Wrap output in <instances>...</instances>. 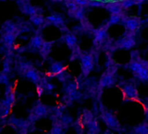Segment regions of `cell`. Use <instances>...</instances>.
<instances>
[{
    "label": "cell",
    "mask_w": 148,
    "mask_h": 134,
    "mask_svg": "<svg viewBox=\"0 0 148 134\" xmlns=\"http://www.w3.org/2000/svg\"><path fill=\"white\" fill-rule=\"evenodd\" d=\"M101 118L110 129H112L114 131L120 130L121 126H120V124L118 121L117 118L112 112L108 111L107 110H106L103 107H101Z\"/></svg>",
    "instance_id": "6da1fadb"
},
{
    "label": "cell",
    "mask_w": 148,
    "mask_h": 134,
    "mask_svg": "<svg viewBox=\"0 0 148 134\" xmlns=\"http://www.w3.org/2000/svg\"><path fill=\"white\" fill-rule=\"evenodd\" d=\"M81 61V71L85 77L88 76L89 73L92 72L94 66V57L92 54L86 53L83 54L80 57Z\"/></svg>",
    "instance_id": "7a4b0ae2"
},
{
    "label": "cell",
    "mask_w": 148,
    "mask_h": 134,
    "mask_svg": "<svg viewBox=\"0 0 148 134\" xmlns=\"http://www.w3.org/2000/svg\"><path fill=\"white\" fill-rule=\"evenodd\" d=\"M125 27L131 32L135 31L141 24V19L138 17H125L123 16L122 21H121Z\"/></svg>",
    "instance_id": "3957f363"
},
{
    "label": "cell",
    "mask_w": 148,
    "mask_h": 134,
    "mask_svg": "<svg viewBox=\"0 0 148 134\" xmlns=\"http://www.w3.org/2000/svg\"><path fill=\"white\" fill-rule=\"evenodd\" d=\"M123 94L125 98L129 99H138V92L136 88V86L133 84L126 83L122 87Z\"/></svg>",
    "instance_id": "277c9868"
},
{
    "label": "cell",
    "mask_w": 148,
    "mask_h": 134,
    "mask_svg": "<svg viewBox=\"0 0 148 134\" xmlns=\"http://www.w3.org/2000/svg\"><path fill=\"white\" fill-rule=\"evenodd\" d=\"M135 39L133 35H129L127 34L125 37H124L122 39H120L117 45L119 49H125V50H129L132 47L135 45Z\"/></svg>",
    "instance_id": "5b68a950"
},
{
    "label": "cell",
    "mask_w": 148,
    "mask_h": 134,
    "mask_svg": "<svg viewBox=\"0 0 148 134\" xmlns=\"http://www.w3.org/2000/svg\"><path fill=\"white\" fill-rule=\"evenodd\" d=\"M17 3L19 5L21 12L25 14L33 15L38 12L37 8L35 6H32V5H30L26 0H17Z\"/></svg>",
    "instance_id": "8992f818"
},
{
    "label": "cell",
    "mask_w": 148,
    "mask_h": 134,
    "mask_svg": "<svg viewBox=\"0 0 148 134\" xmlns=\"http://www.w3.org/2000/svg\"><path fill=\"white\" fill-rule=\"evenodd\" d=\"M116 82V79L114 78L113 74L111 73L110 72H105L100 80H99V86L100 87H107V86H112L115 84Z\"/></svg>",
    "instance_id": "52a82bcc"
},
{
    "label": "cell",
    "mask_w": 148,
    "mask_h": 134,
    "mask_svg": "<svg viewBox=\"0 0 148 134\" xmlns=\"http://www.w3.org/2000/svg\"><path fill=\"white\" fill-rule=\"evenodd\" d=\"M105 8L112 14H122L123 7L120 2H110L105 5Z\"/></svg>",
    "instance_id": "ba28073f"
},
{
    "label": "cell",
    "mask_w": 148,
    "mask_h": 134,
    "mask_svg": "<svg viewBox=\"0 0 148 134\" xmlns=\"http://www.w3.org/2000/svg\"><path fill=\"white\" fill-rule=\"evenodd\" d=\"M108 27H109V25H107L106 26H103L95 31V32H94V42L95 43H101L102 41H104L106 38Z\"/></svg>",
    "instance_id": "9c48e42d"
},
{
    "label": "cell",
    "mask_w": 148,
    "mask_h": 134,
    "mask_svg": "<svg viewBox=\"0 0 148 134\" xmlns=\"http://www.w3.org/2000/svg\"><path fill=\"white\" fill-rule=\"evenodd\" d=\"M24 76L25 78H27L28 79H30L32 82L35 83V84H38L41 81V78H40L39 73L38 72L37 70H35L33 68V67H32V68H30L29 70H27L24 73Z\"/></svg>",
    "instance_id": "30bf717a"
},
{
    "label": "cell",
    "mask_w": 148,
    "mask_h": 134,
    "mask_svg": "<svg viewBox=\"0 0 148 134\" xmlns=\"http://www.w3.org/2000/svg\"><path fill=\"white\" fill-rule=\"evenodd\" d=\"M47 112H48L47 107H46L45 105L41 104V103H38V104L33 108V110H32V113L35 114L38 118H40L45 116V115L47 114Z\"/></svg>",
    "instance_id": "8fae6325"
},
{
    "label": "cell",
    "mask_w": 148,
    "mask_h": 134,
    "mask_svg": "<svg viewBox=\"0 0 148 134\" xmlns=\"http://www.w3.org/2000/svg\"><path fill=\"white\" fill-rule=\"evenodd\" d=\"M64 70V64L61 63V62H53L51 64V67H50V71L53 74V75H58L61 72H63Z\"/></svg>",
    "instance_id": "7c38bea8"
},
{
    "label": "cell",
    "mask_w": 148,
    "mask_h": 134,
    "mask_svg": "<svg viewBox=\"0 0 148 134\" xmlns=\"http://www.w3.org/2000/svg\"><path fill=\"white\" fill-rule=\"evenodd\" d=\"M64 41L70 49H74V47L77 45V38L71 33H68L64 36Z\"/></svg>",
    "instance_id": "4fadbf2b"
},
{
    "label": "cell",
    "mask_w": 148,
    "mask_h": 134,
    "mask_svg": "<svg viewBox=\"0 0 148 134\" xmlns=\"http://www.w3.org/2000/svg\"><path fill=\"white\" fill-rule=\"evenodd\" d=\"M9 123L12 124L13 125L17 126V127H20V128H27V126L30 124L29 120H24V119H18L16 118H11L9 119Z\"/></svg>",
    "instance_id": "5bb4252c"
},
{
    "label": "cell",
    "mask_w": 148,
    "mask_h": 134,
    "mask_svg": "<svg viewBox=\"0 0 148 134\" xmlns=\"http://www.w3.org/2000/svg\"><path fill=\"white\" fill-rule=\"evenodd\" d=\"M45 43V40L43 39V38L41 36H34L30 42V45L35 49H40L41 46L43 45V44Z\"/></svg>",
    "instance_id": "9a60e30c"
},
{
    "label": "cell",
    "mask_w": 148,
    "mask_h": 134,
    "mask_svg": "<svg viewBox=\"0 0 148 134\" xmlns=\"http://www.w3.org/2000/svg\"><path fill=\"white\" fill-rule=\"evenodd\" d=\"M69 15L71 17L75 18L79 20H82L85 18V14H84V8L83 6H79L77 10L75 11H69Z\"/></svg>",
    "instance_id": "2e32d148"
},
{
    "label": "cell",
    "mask_w": 148,
    "mask_h": 134,
    "mask_svg": "<svg viewBox=\"0 0 148 134\" xmlns=\"http://www.w3.org/2000/svg\"><path fill=\"white\" fill-rule=\"evenodd\" d=\"M16 39V33L15 32H5L3 35V40L7 45H12Z\"/></svg>",
    "instance_id": "e0dca14e"
},
{
    "label": "cell",
    "mask_w": 148,
    "mask_h": 134,
    "mask_svg": "<svg viewBox=\"0 0 148 134\" xmlns=\"http://www.w3.org/2000/svg\"><path fill=\"white\" fill-rule=\"evenodd\" d=\"M86 124L87 125L88 131L90 133H97L99 131V124L96 119L93 118V119L90 120L89 122H87Z\"/></svg>",
    "instance_id": "ac0fdd59"
},
{
    "label": "cell",
    "mask_w": 148,
    "mask_h": 134,
    "mask_svg": "<svg viewBox=\"0 0 148 134\" xmlns=\"http://www.w3.org/2000/svg\"><path fill=\"white\" fill-rule=\"evenodd\" d=\"M46 19L49 20L50 22H51L52 24L58 25V26L64 25V19H63V18L60 15H57V14L51 15V16L47 17Z\"/></svg>",
    "instance_id": "d6986e66"
},
{
    "label": "cell",
    "mask_w": 148,
    "mask_h": 134,
    "mask_svg": "<svg viewBox=\"0 0 148 134\" xmlns=\"http://www.w3.org/2000/svg\"><path fill=\"white\" fill-rule=\"evenodd\" d=\"M51 46H52V42H45V43L43 44V45L39 49V52H40L41 56L45 57L50 53Z\"/></svg>",
    "instance_id": "ffe728a7"
},
{
    "label": "cell",
    "mask_w": 148,
    "mask_h": 134,
    "mask_svg": "<svg viewBox=\"0 0 148 134\" xmlns=\"http://www.w3.org/2000/svg\"><path fill=\"white\" fill-rule=\"evenodd\" d=\"M30 21H31L33 25H37V26H39V25H43V24L45 23V18L42 17L41 15L36 13V14L31 15V17H30Z\"/></svg>",
    "instance_id": "44dd1931"
},
{
    "label": "cell",
    "mask_w": 148,
    "mask_h": 134,
    "mask_svg": "<svg viewBox=\"0 0 148 134\" xmlns=\"http://www.w3.org/2000/svg\"><path fill=\"white\" fill-rule=\"evenodd\" d=\"M133 131L138 134H148V123H142L138 125H137Z\"/></svg>",
    "instance_id": "7402d4cb"
},
{
    "label": "cell",
    "mask_w": 148,
    "mask_h": 134,
    "mask_svg": "<svg viewBox=\"0 0 148 134\" xmlns=\"http://www.w3.org/2000/svg\"><path fill=\"white\" fill-rule=\"evenodd\" d=\"M3 31L5 32H15L17 31V25L12 21H7L3 25Z\"/></svg>",
    "instance_id": "603a6c76"
},
{
    "label": "cell",
    "mask_w": 148,
    "mask_h": 134,
    "mask_svg": "<svg viewBox=\"0 0 148 134\" xmlns=\"http://www.w3.org/2000/svg\"><path fill=\"white\" fill-rule=\"evenodd\" d=\"M123 18V15L122 14H112V16L110 17L109 20H108V25H115L118 24L119 22H121Z\"/></svg>",
    "instance_id": "cb8c5ba5"
},
{
    "label": "cell",
    "mask_w": 148,
    "mask_h": 134,
    "mask_svg": "<svg viewBox=\"0 0 148 134\" xmlns=\"http://www.w3.org/2000/svg\"><path fill=\"white\" fill-rule=\"evenodd\" d=\"M63 124H61V122H58V123H54L52 129L51 130V133L52 134H60L63 132Z\"/></svg>",
    "instance_id": "d4e9b609"
},
{
    "label": "cell",
    "mask_w": 148,
    "mask_h": 134,
    "mask_svg": "<svg viewBox=\"0 0 148 134\" xmlns=\"http://www.w3.org/2000/svg\"><path fill=\"white\" fill-rule=\"evenodd\" d=\"M120 4L123 9H128L134 5H138V0H122V1H120Z\"/></svg>",
    "instance_id": "484cf974"
},
{
    "label": "cell",
    "mask_w": 148,
    "mask_h": 134,
    "mask_svg": "<svg viewBox=\"0 0 148 134\" xmlns=\"http://www.w3.org/2000/svg\"><path fill=\"white\" fill-rule=\"evenodd\" d=\"M60 122L63 125H68L72 122V118L69 115L64 114L60 116Z\"/></svg>",
    "instance_id": "4316f807"
},
{
    "label": "cell",
    "mask_w": 148,
    "mask_h": 134,
    "mask_svg": "<svg viewBox=\"0 0 148 134\" xmlns=\"http://www.w3.org/2000/svg\"><path fill=\"white\" fill-rule=\"evenodd\" d=\"M32 67H33L31 63H27V62H24V63H21L19 64V71L21 73H25L27 70H29L30 68H32Z\"/></svg>",
    "instance_id": "83f0119b"
},
{
    "label": "cell",
    "mask_w": 148,
    "mask_h": 134,
    "mask_svg": "<svg viewBox=\"0 0 148 134\" xmlns=\"http://www.w3.org/2000/svg\"><path fill=\"white\" fill-rule=\"evenodd\" d=\"M11 106H0V117L4 118L8 115Z\"/></svg>",
    "instance_id": "f1b7e54d"
},
{
    "label": "cell",
    "mask_w": 148,
    "mask_h": 134,
    "mask_svg": "<svg viewBox=\"0 0 148 134\" xmlns=\"http://www.w3.org/2000/svg\"><path fill=\"white\" fill-rule=\"evenodd\" d=\"M89 6H92V7H101V6H104L105 7V5L103 4V2L99 1V0H90Z\"/></svg>",
    "instance_id": "f546056e"
},
{
    "label": "cell",
    "mask_w": 148,
    "mask_h": 134,
    "mask_svg": "<svg viewBox=\"0 0 148 134\" xmlns=\"http://www.w3.org/2000/svg\"><path fill=\"white\" fill-rule=\"evenodd\" d=\"M5 100H6V101H7L11 105H13V104H14V102H15V94H14L13 92H11V93L7 94Z\"/></svg>",
    "instance_id": "4dcf8cb0"
},
{
    "label": "cell",
    "mask_w": 148,
    "mask_h": 134,
    "mask_svg": "<svg viewBox=\"0 0 148 134\" xmlns=\"http://www.w3.org/2000/svg\"><path fill=\"white\" fill-rule=\"evenodd\" d=\"M74 2H75L79 6H88L89 5V2L90 0H73Z\"/></svg>",
    "instance_id": "1f68e13d"
},
{
    "label": "cell",
    "mask_w": 148,
    "mask_h": 134,
    "mask_svg": "<svg viewBox=\"0 0 148 134\" xmlns=\"http://www.w3.org/2000/svg\"><path fill=\"white\" fill-rule=\"evenodd\" d=\"M41 85L44 87L45 90H47V91H51V90L54 88V85H53L52 84H50V83H48V82H46V81H44V82L41 84Z\"/></svg>",
    "instance_id": "d6a6232c"
},
{
    "label": "cell",
    "mask_w": 148,
    "mask_h": 134,
    "mask_svg": "<svg viewBox=\"0 0 148 134\" xmlns=\"http://www.w3.org/2000/svg\"><path fill=\"white\" fill-rule=\"evenodd\" d=\"M8 83V77L6 73L3 72L0 73V84H7Z\"/></svg>",
    "instance_id": "836d02e7"
},
{
    "label": "cell",
    "mask_w": 148,
    "mask_h": 134,
    "mask_svg": "<svg viewBox=\"0 0 148 134\" xmlns=\"http://www.w3.org/2000/svg\"><path fill=\"white\" fill-rule=\"evenodd\" d=\"M10 71V64L7 61L4 62V72L7 73Z\"/></svg>",
    "instance_id": "e575fe53"
},
{
    "label": "cell",
    "mask_w": 148,
    "mask_h": 134,
    "mask_svg": "<svg viewBox=\"0 0 148 134\" xmlns=\"http://www.w3.org/2000/svg\"><path fill=\"white\" fill-rule=\"evenodd\" d=\"M145 117H146V118H148V105H146V107H145Z\"/></svg>",
    "instance_id": "d590c367"
},
{
    "label": "cell",
    "mask_w": 148,
    "mask_h": 134,
    "mask_svg": "<svg viewBox=\"0 0 148 134\" xmlns=\"http://www.w3.org/2000/svg\"><path fill=\"white\" fill-rule=\"evenodd\" d=\"M64 1H65V0H64Z\"/></svg>",
    "instance_id": "8d00e7d4"
}]
</instances>
